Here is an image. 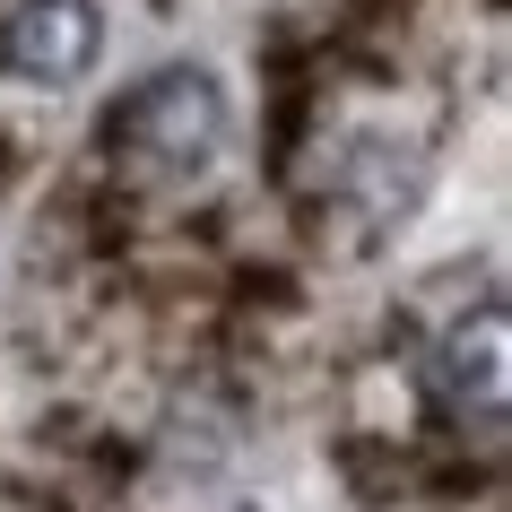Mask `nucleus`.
Returning <instances> with one entry per match:
<instances>
[{
	"instance_id": "1",
	"label": "nucleus",
	"mask_w": 512,
	"mask_h": 512,
	"mask_svg": "<svg viewBox=\"0 0 512 512\" xmlns=\"http://www.w3.org/2000/svg\"><path fill=\"white\" fill-rule=\"evenodd\" d=\"M113 131H122V148H131L157 183H200V174L226 157L235 113H226V87H217L209 70L174 61V70H157V79L131 87V105L113 113Z\"/></svg>"
},
{
	"instance_id": "2",
	"label": "nucleus",
	"mask_w": 512,
	"mask_h": 512,
	"mask_svg": "<svg viewBox=\"0 0 512 512\" xmlns=\"http://www.w3.org/2000/svg\"><path fill=\"white\" fill-rule=\"evenodd\" d=\"M96 53H105V9H96V0H18V9H9V35H0L9 79H27V87L87 79Z\"/></svg>"
},
{
	"instance_id": "3",
	"label": "nucleus",
	"mask_w": 512,
	"mask_h": 512,
	"mask_svg": "<svg viewBox=\"0 0 512 512\" xmlns=\"http://www.w3.org/2000/svg\"><path fill=\"white\" fill-rule=\"evenodd\" d=\"M426 382L434 400L452 408V417H486L495 426V408H504V313L478 304V313H460L426 356Z\"/></svg>"
}]
</instances>
